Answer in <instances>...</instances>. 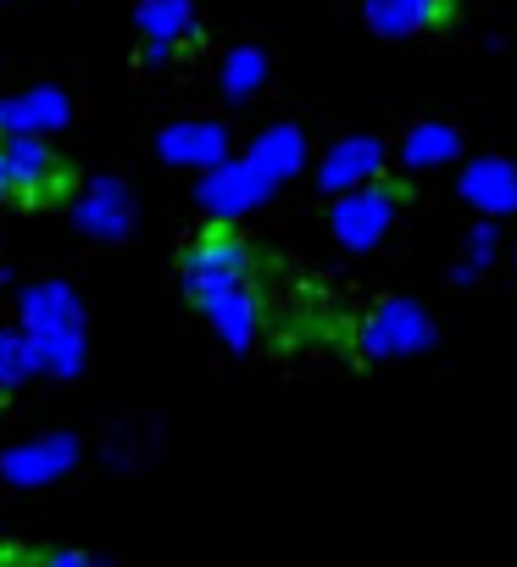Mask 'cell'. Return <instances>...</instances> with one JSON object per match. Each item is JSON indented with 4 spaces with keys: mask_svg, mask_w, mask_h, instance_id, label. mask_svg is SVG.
Wrapping results in <instances>:
<instances>
[{
    "mask_svg": "<svg viewBox=\"0 0 517 567\" xmlns=\"http://www.w3.org/2000/svg\"><path fill=\"white\" fill-rule=\"evenodd\" d=\"M239 284H250V245L228 223H217L184 245V290L195 296V307L217 290H239Z\"/></svg>",
    "mask_w": 517,
    "mask_h": 567,
    "instance_id": "cell-1",
    "label": "cell"
},
{
    "mask_svg": "<svg viewBox=\"0 0 517 567\" xmlns=\"http://www.w3.org/2000/svg\"><path fill=\"white\" fill-rule=\"evenodd\" d=\"M0 178L23 200H51L68 189V167L51 156V145L40 134H7L0 140Z\"/></svg>",
    "mask_w": 517,
    "mask_h": 567,
    "instance_id": "cell-2",
    "label": "cell"
},
{
    "mask_svg": "<svg viewBox=\"0 0 517 567\" xmlns=\"http://www.w3.org/2000/svg\"><path fill=\"white\" fill-rule=\"evenodd\" d=\"M262 195H268V178L256 173L250 162H217V167L200 178V206H206L217 223H234L239 212H250Z\"/></svg>",
    "mask_w": 517,
    "mask_h": 567,
    "instance_id": "cell-3",
    "label": "cell"
},
{
    "mask_svg": "<svg viewBox=\"0 0 517 567\" xmlns=\"http://www.w3.org/2000/svg\"><path fill=\"white\" fill-rule=\"evenodd\" d=\"M68 117H73L68 90L34 84V90H23V95L0 101V140H7V134H51V128H68Z\"/></svg>",
    "mask_w": 517,
    "mask_h": 567,
    "instance_id": "cell-4",
    "label": "cell"
},
{
    "mask_svg": "<svg viewBox=\"0 0 517 567\" xmlns=\"http://www.w3.org/2000/svg\"><path fill=\"white\" fill-rule=\"evenodd\" d=\"M139 34H145V62L162 68L178 56V45L195 34L189 0H139Z\"/></svg>",
    "mask_w": 517,
    "mask_h": 567,
    "instance_id": "cell-5",
    "label": "cell"
},
{
    "mask_svg": "<svg viewBox=\"0 0 517 567\" xmlns=\"http://www.w3.org/2000/svg\"><path fill=\"white\" fill-rule=\"evenodd\" d=\"M73 217H79V228L95 234V239H123L128 223H134V200H128V189H123L117 178H95V184L79 195Z\"/></svg>",
    "mask_w": 517,
    "mask_h": 567,
    "instance_id": "cell-6",
    "label": "cell"
},
{
    "mask_svg": "<svg viewBox=\"0 0 517 567\" xmlns=\"http://www.w3.org/2000/svg\"><path fill=\"white\" fill-rule=\"evenodd\" d=\"M51 329H84V307L68 284H34L23 290V334H51Z\"/></svg>",
    "mask_w": 517,
    "mask_h": 567,
    "instance_id": "cell-7",
    "label": "cell"
},
{
    "mask_svg": "<svg viewBox=\"0 0 517 567\" xmlns=\"http://www.w3.org/2000/svg\"><path fill=\"white\" fill-rule=\"evenodd\" d=\"M228 151V134L217 123H167L162 128V156L173 167H217Z\"/></svg>",
    "mask_w": 517,
    "mask_h": 567,
    "instance_id": "cell-8",
    "label": "cell"
},
{
    "mask_svg": "<svg viewBox=\"0 0 517 567\" xmlns=\"http://www.w3.org/2000/svg\"><path fill=\"white\" fill-rule=\"evenodd\" d=\"M440 18H451V0H368V23L390 40L434 29Z\"/></svg>",
    "mask_w": 517,
    "mask_h": 567,
    "instance_id": "cell-9",
    "label": "cell"
},
{
    "mask_svg": "<svg viewBox=\"0 0 517 567\" xmlns=\"http://www.w3.org/2000/svg\"><path fill=\"white\" fill-rule=\"evenodd\" d=\"M200 312L211 318V329L228 340V346H250L256 334V296H250V284H239V290H217L200 301Z\"/></svg>",
    "mask_w": 517,
    "mask_h": 567,
    "instance_id": "cell-10",
    "label": "cell"
},
{
    "mask_svg": "<svg viewBox=\"0 0 517 567\" xmlns=\"http://www.w3.org/2000/svg\"><path fill=\"white\" fill-rule=\"evenodd\" d=\"M73 456H79L73 440H40V445H23V451L7 456V478H12V484H45V478L68 473Z\"/></svg>",
    "mask_w": 517,
    "mask_h": 567,
    "instance_id": "cell-11",
    "label": "cell"
},
{
    "mask_svg": "<svg viewBox=\"0 0 517 567\" xmlns=\"http://www.w3.org/2000/svg\"><path fill=\"white\" fill-rule=\"evenodd\" d=\"M384 223H390V195H351L334 212V228L345 245H373L384 234Z\"/></svg>",
    "mask_w": 517,
    "mask_h": 567,
    "instance_id": "cell-12",
    "label": "cell"
},
{
    "mask_svg": "<svg viewBox=\"0 0 517 567\" xmlns=\"http://www.w3.org/2000/svg\"><path fill=\"white\" fill-rule=\"evenodd\" d=\"M301 156H307V151H301V134H296V128H273V134L256 140V151H250L245 162L273 184V178H290V173L301 167Z\"/></svg>",
    "mask_w": 517,
    "mask_h": 567,
    "instance_id": "cell-13",
    "label": "cell"
},
{
    "mask_svg": "<svg viewBox=\"0 0 517 567\" xmlns=\"http://www.w3.org/2000/svg\"><path fill=\"white\" fill-rule=\"evenodd\" d=\"M34 368L45 373H79L84 368V329H51V334H29Z\"/></svg>",
    "mask_w": 517,
    "mask_h": 567,
    "instance_id": "cell-14",
    "label": "cell"
},
{
    "mask_svg": "<svg viewBox=\"0 0 517 567\" xmlns=\"http://www.w3.org/2000/svg\"><path fill=\"white\" fill-rule=\"evenodd\" d=\"M262 84H268V56L256 51V45H239V51H228V56H223V90H228L234 101L256 95Z\"/></svg>",
    "mask_w": 517,
    "mask_h": 567,
    "instance_id": "cell-15",
    "label": "cell"
},
{
    "mask_svg": "<svg viewBox=\"0 0 517 567\" xmlns=\"http://www.w3.org/2000/svg\"><path fill=\"white\" fill-rule=\"evenodd\" d=\"M373 167H379V145H368V140H351V145H340V151L329 156V167H323V184H329V189H345V184L368 178Z\"/></svg>",
    "mask_w": 517,
    "mask_h": 567,
    "instance_id": "cell-16",
    "label": "cell"
},
{
    "mask_svg": "<svg viewBox=\"0 0 517 567\" xmlns=\"http://www.w3.org/2000/svg\"><path fill=\"white\" fill-rule=\"evenodd\" d=\"M34 373V351H29V334H12V329H0V395L18 390L23 379Z\"/></svg>",
    "mask_w": 517,
    "mask_h": 567,
    "instance_id": "cell-17",
    "label": "cell"
},
{
    "mask_svg": "<svg viewBox=\"0 0 517 567\" xmlns=\"http://www.w3.org/2000/svg\"><path fill=\"white\" fill-rule=\"evenodd\" d=\"M451 151V134L445 128H417L412 140H406V156L412 162H428V156H445Z\"/></svg>",
    "mask_w": 517,
    "mask_h": 567,
    "instance_id": "cell-18",
    "label": "cell"
},
{
    "mask_svg": "<svg viewBox=\"0 0 517 567\" xmlns=\"http://www.w3.org/2000/svg\"><path fill=\"white\" fill-rule=\"evenodd\" d=\"M34 567H101V561H90L79 550H51V556H34Z\"/></svg>",
    "mask_w": 517,
    "mask_h": 567,
    "instance_id": "cell-19",
    "label": "cell"
},
{
    "mask_svg": "<svg viewBox=\"0 0 517 567\" xmlns=\"http://www.w3.org/2000/svg\"><path fill=\"white\" fill-rule=\"evenodd\" d=\"M0 195H7V178H0Z\"/></svg>",
    "mask_w": 517,
    "mask_h": 567,
    "instance_id": "cell-20",
    "label": "cell"
}]
</instances>
